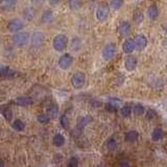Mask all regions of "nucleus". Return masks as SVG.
<instances>
[{
  "mask_svg": "<svg viewBox=\"0 0 167 167\" xmlns=\"http://www.w3.org/2000/svg\"><path fill=\"white\" fill-rule=\"evenodd\" d=\"M96 19L99 22H105L110 16V10L107 5H99L95 12Z\"/></svg>",
  "mask_w": 167,
  "mask_h": 167,
  "instance_id": "nucleus-8",
  "label": "nucleus"
},
{
  "mask_svg": "<svg viewBox=\"0 0 167 167\" xmlns=\"http://www.w3.org/2000/svg\"><path fill=\"white\" fill-rule=\"evenodd\" d=\"M137 65H138V59L134 55H127L124 60V68L127 71H134V70L137 68Z\"/></svg>",
  "mask_w": 167,
  "mask_h": 167,
  "instance_id": "nucleus-9",
  "label": "nucleus"
},
{
  "mask_svg": "<svg viewBox=\"0 0 167 167\" xmlns=\"http://www.w3.org/2000/svg\"><path fill=\"white\" fill-rule=\"evenodd\" d=\"M163 30H164L165 35H167V23H165L164 25H163Z\"/></svg>",
  "mask_w": 167,
  "mask_h": 167,
  "instance_id": "nucleus-38",
  "label": "nucleus"
},
{
  "mask_svg": "<svg viewBox=\"0 0 167 167\" xmlns=\"http://www.w3.org/2000/svg\"><path fill=\"white\" fill-rule=\"evenodd\" d=\"M150 136H151V140L157 142V141H160L163 139V137H164V132H163V129H161V127H156V129L151 132V135H150Z\"/></svg>",
  "mask_w": 167,
  "mask_h": 167,
  "instance_id": "nucleus-19",
  "label": "nucleus"
},
{
  "mask_svg": "<svg viewBox=\"0 0 167 167\" xmlns=\"http://www.w3.org/2000/svg\"><path fill=\"white\" fill-rule=\"evenodd\" d=\"M120 114L122 117L124 118H129L131 117L132 113H133V108H131L129 105H123V107L120 108Z\"/></svg>",
  "mask_w": 167,
  "mask_h": 167,
  "instance_id": "nucleus-26",
  "label": "nucleus"
},
{
  "mask_svg": "<svg viewBox=\"0 0 167 167\" xmlns=\"http://www.w3.org/2000/svg\"><path fill=\"white\" fill-rule=\"evenodd\" d=\"M23 19L26 20V21H31V20L35 19V17H36V11L33 8V6H27L25 7L23 10Z\"/></svg>",
  "mask_w": 167,
  "mask_h": 167,
  "instance_id": "nucleus-16",
  "label": "nucleus"
},
{
  "mask_svg": "<svg viewBox=\"0 0 167 167\" xmlns=\"http://www.w3.org/2000/svg\"><path fill=\"white\" fill-rule=\"evenodd\" d=\"M117 53V46L114 43H109L103 47L101 51V57L105 61H111L114 59Z\"/></svg>",
  "mask_w": 167,
  "mask_h": 167,
  "instance_id": "nucleus-4",
  "label": "nucleus"
},
{
  "mask_svg": "<svg viewBox=\"0 0 167 167\" xmlns=\"http://www.w3.org/2000/svg\"><path fill=\"white\" fill-rule=\"evenodd\" d=\"M159 15H160V11H159V7L157 6V4H151L147 10V16L149 18V20L151 21H156V20L159 18Z\"/></svg>",
  "mask_w": 167,
  "mask_h": 167,
  "instance_id": "nucleus-14",
  "label": "nucleus"
},
{
  "mask_svg": "<svg viewBox=\"0 0 167 167\" xmlns=\"http://www.w3.org/2000/svg\"><path fill=\"white\" fill-rule=\"evenodd\" d=\"M54 20V14H53L52 11L47 10L42 14V17H41V21L45 24H49L51 22H53Z\"/></svg>",
  "mask_w": 167,
  "mask_h": 167,
  "instance_id": "nucleus-17",
  "label": "nucleus"
},
{
  "mask_svg": "<svg viewBox=\"0 0 167 167\" xmlns=\"http://www.w3.org/2000/svg\"><path fill=\"white\" fill-rule=\"evenodd\" d=\"M138 137H139V133L137 131H129L127 134H125V136H124V140L127 141V142H135V141L138 140Z\"/></svg>",
  "mask_w": 167,
  "mask_h": 167,
  "instance_id": "nucleus-20",
  "label": "nucleus"
},
{
  "mask_svg": "<svg viewBox=\"0 0 167 167\" xmlns=\"http://www.w3.org/2000/svg\"><path fill=\"white\" fill-rule=\"evenodd\" d=\"M124 4V0H110V7L114 11H119Z\"/></svg>",
  "mask_w": 167,
  "mask_h": 167,
  "instance_id": "nucleus-27",
  "label": "nucleus"
},
{
  "mask_svg": "<svg viewBox=\"0 0 167 167\" xmlns=\"http://www.w3.org/2000/svg\"><path fill=\"white\" fill-rule=\"evenodd\" d=\"M17 5V0H1L0 2V6L1 10L4 12H10L13 11Z\"/></svg>",
  "mask_w": 167,
  "mask_h": 167,
  "instance_id": "nucleus-13",
  "label": "nucleus"
},
{
  "mask_svg": "<svg viewBox=\"0 0 167 167\" xmlns=\"http://www.w3.org/2000/svg\"><path fill=\"white\" fill-rule=\"evenodd\" d=\"M137 49L136 44H135V41L134 39H125L124 42L122 43V51L127 54H131L133 53L135 50Z\"/></svg>",
  "mask_w": 167,
  "mask_h": 167,
  "instance_id": "nucleus-12",
  "label": "nucleus"
},
{
  "mask_svg": "<svg viewBox=\"0 0 167 167\" xmlns=\"http://www.w3.org/2000/svg\"><path fill=\"white\" fill-rule=\"evenodd\" d=\"M52 143L57 147H61V146H63L65 144V137L60 133L55 134L52 138Z\"/></svg>",
  "mask_w": 167,
  "mask_h": 167,
  "instance_id": "nucleus-21",
  "label": "nucleus"
},
{
  "mask_svg": "<svg viewBox=\"0 0 167 167\" xmlns=\"http://www.w3.org/2000/svg\"><path fill=\"white\" fill-rule=\"evenodd\" d=\"M156 116H157V113L154 110L147 111V114H146V118H147V119H154V118H156Z\"/></svg>",
  "mask_w": 167,
  "mask_h": 167,
  "instance_id": "nucleus-36",
  "label": "nucleus"
},
{
  "mask_svg": "<svg viewBox=\"0 0 167 167\" xmlns=\"http://www.w3.org/2000/svg\"><path fill=\"white\" fill-rule=\"evenodd\" d=\"M12 127L17 132H22L25 129V123H24L21 119H16L14 120V122L12 123Z\"/></svg>",
  "mask_w": 167,
  "mask_h": 167,
  "instance_id": "nucleus-25",
  "label": "nucleus"
},
{
  "mask_svg": "<svg viewBox=\"0 0 167 167\" xmlns=\"http://www.w3.org/2000/svg\"><path fill=\"white\" fill-rule=\"evenodd\" d=\"M45 42V35L40 30L33 31L30 35V44L33 47H41Z\"/></svg>",
  "mask_w": 167,
  "mask_h": 167,
  "instance_id": "nucleus-6",
  "label": "nucleus"
},
{
  "mask_svg": "<svg viewBox=\"0 0 167 167\" xmlns=\"http://www.w3.org/2000/svg\"><path fill=\"white\" fill-rule=\"evenodd\" d=\"M166 150H167V145H166Z\"/></svg>",
  "mask_w": 167,
  "mask_h": 167,
  "instance_id": "nucleus-41",
  "label": "nucleus"
},
{
  "mask_svg": "<svg viewBox=\"0 0 167 167\" xmlns=\"http://www.w3.org/2000/svg\"><path fill=\"white\" fill-rule=\"evenodd\" d=\"M15 103L20 107H28L33 103V99L29 96H20V97L16 98Z\"/></svg>",
  "mask_w": 167,
  "mask_h": 167,
  "instance_id": "nucleus-15",
  "label": "nucleus"
},
{
  "mask_svg": "<svg viewBox=\"0 0 167 167\" xmlns=\"http://www.w3.org/2000/svg\"><path fill=\"white\" fill-rule=\"evenodd\" d=\"M61 0H48V2L50 3L51 5H55V4H57V3L60 2Z\"/></svg>",
  "mask_w": 167,
  "mask_h": 167,
  "instance_id": "nucleus-37",
  "label": "nucleus"
},
{
  "mask_svg": "<svg viewBox=\"0 0 167 167\" xmlns=\"http://www.w3.org/2000/svg\"><path fill=\"white\" fill-rule=\"evenodd\" d=\"M133 113L136 116H142L145 113V108L142 105H140V103H136L133 107Z\"/></svg>",
  "mask_w": 167,
  "mask_h": 167,
  "instance_id": "nucleus-29",
  "label": "nucleus"
},
{
  "mask_svg": "<svg viewBox=\"0 0 167 167\" xmlns=\"http://www.w3.org/2000/svg\"><path fill=\"white\" fill-rule=\"evenodd\" d=\"M73 64V57L70 53H64L59 59V67L62 70H68Z\"/></svg>",
  "mask_w": 167,
  "mask_h": 167,
  "instance_id": "nucleus-7",
  "label": "nucleus"
},
{
  "mask_svg": "<svg viewBox=\"0 0 167 167\" xmlns=\"http://www.w3.org/2000/svg\"><path fill=\"white\" fill-rule=\"evenodd\" d=\"M68 43H69V40H68L66 35H64V33H59V35H57V36L53 38L52 47L57 52H63L67 48V46H68Z\"/></svg>",
  "mask_w": 167,
  "mask_h": 167,
  "instance_id": "nucleus-1",
  "label": "nucleus"
},
{
  "mask_svg": "<svg viewBox=\"0 0 167 167\" xmlns=\"http://www.w3.org/2000/svg\"><path fill=\"white\" fill-rule=\"evenodd\" d=\"M50 119H51V118H50L48 114H41V115H39V116H38V121L40 122V123H42V124L48 123Z\"/></svg>",
  "mask_w": 167,
  "mask_h": 167,
  "instance_id": "nucleus-33",
  "label": "nucleus"
},
{
  "mask_svg": "<svg viewBox=\"0 0 167 167\" xmlns=\"http://www.w3.org/2000/svg\"><path fill=\"white\" fill-rule=\"evenodd\" d=\"M30 41V35L27 31H18L12 37V42L17 47H23Z\"/></svg>",
  "mask_w": 167,
  "mask_h": 167,
  "instance_id": "nucleus-2",
  "label": "nucleus"
},
{
  "mask_svg": "<svg viewBox=\"0 0 167 167\" xmlns=\"http://www.w3.org/2000/svg\"><path fill=\"white\" fill-rule=\"evenodd\" d=\"M25 26V22L23 19L21 18H13L12 20L8 21L7 23V29L11 31V33H18V31H21L22 29Z\"/></svg>",
  "mask_w": 167,
  "mask_h": 167,
  "instance_id": "nucleus-5",
  "label": "nucleus"
},
{
  "mask_svg": "<svg viewBox=\"0 0 167 167\" xmlns=\"http://www.w3.org/2000/svg\"><path fill=\"white\" fill-rule=\"evenodd\" d=\"M1 75H2L3 77H10L15 75V72L12 71L8 67H5L2 65V66H1Z\"/></svg>",
  "mask_w": 167,
  "mask_h": 167,
  "instance_id": "nucleus-31",
  "label": "nucleus"
},
{
  "mask_svg": "<svg viewBox=\"0 0 167 167\" xmlns=\"http://www.w3.org/2000/svg\"><path fill=\"white\" fill-rule=\"evenodd\" d=\"M79 165V160L76 157H71L68 161V166L69 167H75Z\"/></svg>",
  "mask_w": 167,
  "mask_h": 167,
  "instance_id": "nucleus-35",
  "label": "nucleus"
},
{
  "mask_svg": "<svg viewBox=\"0 0 167 167\" xmlns=\"http://www.w3.org/2000/svg\"><path fill=\"white\" fill-rule=\"evenodd\" d=\"M108 103H110V105H114L115 108H117V109H118V108H119V105H120V103H121V100L118 99V98H110Z\"/></svg>",
  "mask_w": 167,
  "mask_h": 167,
  "instance_id": "nucleus-34",
  "label": "nucleus"
},
{
  "mask_svg": "<svg viewBox=\"0 0 167 167\" xmlns=\"http://www.w3.org/2000/svg\"><path fill=\"white\" fill-rule=\"evenodd\" d=\"M105 146H107V148L109 150H111V151H114V150H116V148L118 147V141H117L114 137H111V138L107 141Z\"/></svg>",
  "mask_w": 167,
  "mask_h": 167,
  "instance_id": "nucleus-24",
  "label": "nucleus"
},
{
  "mask_svg": "<svg viewBox=\"0 0 167 167\" xmlns=\"http://www.w3.org/2000/svg\"><path fill=\"white\" fill-rule=\"evenodd\" d=\"M47 114L49 115V117L51 119H55L57 118V115H59V105L53 103L51 105L47 110Z\"/></svg>",
  "mask_w": 167,
  "mask_h": 167,
  "instance_id": "nucleus-22",
  "label": "nucleus"
},
{
  "mask_svg": "<svg viewBox=\"0 0 167 167\" xmlns=\"http://www.w3.org/2000/svg\"><path fill=\"white\" fill-rule=\"evenodd\" d=\"M91 121H92V118H91L90 116L79 117V119H77V127H79V129H84Z\"/></svg>",
  "mask_w": 167,
  "mask_h": 167,
  "instance_id": "nucleus-18",
  "label": "nucleus"
},
{
  "mask_svg": "<svg viewBox=\"0 0 167 167\" xmlns=\"http://www.w3.org/2000/svg\"><path fill=\"white\" fill-rule=\"evenodd\" d=\"M68 6L71 11H79L81 6V0H68Z\"/></svg>",
  "mask_w": 167,
  "mask_h": 167,
  "instance_id": "nucleus-28",
  "label": "nucleus"
},
{
  "mask_svg": "<svg viewBox=\"0 0 167 167\" xmlns=\"http://www.w3.org/2000/svg\"><path fill=\"white\" fill-rule=\"evenodd\" d=\"M134 41H135V44H136V47L139 51H142L146 48L147 46V38L144 36L143 33H138L135 38H134Z\"/></svg>",
  "mask_w": 167,
  "mask_h": 167,
  "instance_id": "nucleus-10",
  "label": "nucleus"
},
{
  "mask_svg": "<svg viewBox=\"0 0 167 167\" xmlns=\"http://www.w3.org/2000/svg\"><path fill=\"white\" fill-rule=\"evenodd\" d=\"M70 81H71V85L74 89L79 90V89L83 88V87L85 86V84H86V74L81 71L74 72V73L72 74Z\"/></svg>",
  "mask_w": 167,
  "mask_h": 167,
  "instance_id": "nucleus-3",
  "label": "nucleus"
},
{
  "mask_svg": "<svg viewBox=\"0 0 167 167\" xmlns=\"http://www.w3.org/2000/svg\"><path fill=\"white\" fill-rule=\"evenodd\" d=\"M60 123L64 129H68L69 127V118L66 114H63L60 117Z\"/></svg>",
  "mask_w": 167,
  "mask_h": 167,
  "instance_id": "nucleus-32",
  "label": "nucleus"
},
{
  "mask_svg": "<svg viewBox=\"0 0 167 167\" xmlns=\"http://www.w3.org/2000/svg\"><path fill=\"white\" fill-rule=\"evenodd\" d=\"M1 109H2V110H1V113H2L3 117H4L7 121H11V120H12V118H13V112H12V110H11L8 107H6V108L2 107Z\"/></svg>",
  "mask_w": 167,
  "mask_h": 167,
  "instance_id": "nucleus-30",
  "label": "nucleus"
},
{
  "mask_svg": "<svg viewBox=\"0 0 167 167\" xmlns=\"http://www.w3.org/2000/svg\"><path fill=\"white\" fill-rule=\"evenodd\" d=\"M133 20H134V22H135V23L139 25V24H141L142 22H143L144 14L141 12L140 10L135 11V12H134V14H133Z\"/></svg>",
  "mask_w": 167,
  "mask_h": 167,
  "instance_id": "nucleus-23",
  "label": "nucleus"
},
{
  "mask_svg": "<svg viewBox=\"0 0 167 167\" xmlns=\"http://www.w3.org/2000/svg\"><path fill=\"white\" fill-rule=\"evenodd\" d=\"M35 2H37V3H43L44 0H35Z\"/></svg>",
  "mask_w": 167,
  "mask_h": 167,
  "instance_id": "nucleus-40",
  "label": "nucleus"
},
{
  "mask_svg": "<svg viewBox=\"0 0 167 167\" xmlns=\"http://www.w3.org/2000/svg\"><path fill=\"white\" fill-rule=\"evenodd\" d=\"M120 165H121V166H129V163H125V162L121 163V164H120Z\"/></svg>",
  "mask_w": 167,
  "mask_h": 167,
  "instance_id": "nucleus-39",
  "label": "nucleus"
},
{
  "mask_svg": "<svg viewBox=\"0 0 167 167\" xmlns=\"http://www.w3.org/2000/svg\"><path fill=\"white\" fill-rule=\"evenodd\" d=\"M118 33L121 37H129L132 33V25L129 21H121L118 26Z\"/></svg>",
  "mask_w": 167,
  "mask_h": 167,
  "instance_id": "nucleus-11",
  "label": "nucleus"
}]
</instances>
